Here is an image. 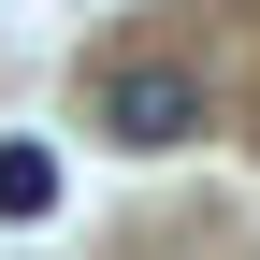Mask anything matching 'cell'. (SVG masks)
<instances>
[{
	"mask_svg": "<svg viewBox=\"0 0 260 260\" xmlns=\"http://www.w3.org/2000/svg\"><path fill=\"white\" fill-rule=\"evenodd\" d=\"M203 116H217V87H203V58H174V44H130V58H102V87H87V130L130 145V159L188 145Z\"/></svg>",
	"mask_w": 260,
	"mask_h": 260,
	"instance_id": "obj_1",
	"label": "cell"
},
{
	"mask_svg": "<svg viewBox=\"0 0 260 260\" xmlns=\"http://www.w3.org/2000/svg\"><path fill=\"white\" fill-rule=\"evenodd\" d=\"M58 203V159L44 145H0V217H44Z\"/></svg>",
	"mask_w": 260,
	"mask_h": 260,
	"instance_id": "obj_2",
	"label": "cell"
}]
</instances>
